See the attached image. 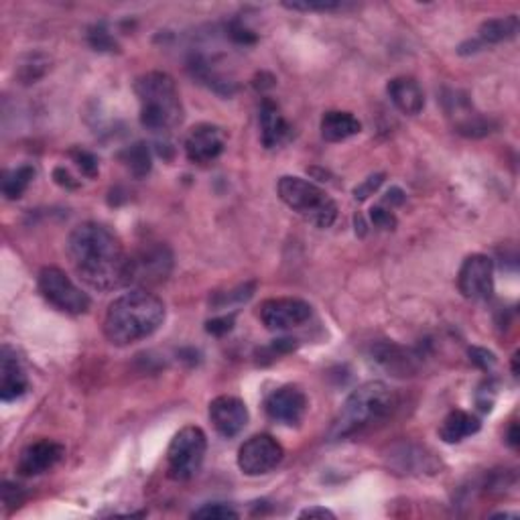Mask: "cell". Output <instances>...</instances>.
Here are the masks:
<instances>
[{
	"label": "cell",
	"mask_w": 520,
	"mask_h": 520,
	"mask_svg": "<svg viewBox=\"0 0 520 520\" xmlns=\"http://www.w3.org/2000/svg\"><path fill=\"white\" fill-rule=\"evenodd\" d=\"M64 445L53 442V439H39V442H33L23 449L19 460H16V472L25 475V478L41 475L56 468L64 460Z\"/></svg>",
	"instance_id": "4fadbf2b"
},
{
	"label": "cell",
	"mask_w": 520,
	"mask_h": 520,
	"mask_svg": "<svg viewBox=\"0 0 520 520\" xmlns=\"http://www.w3.org/2000/svg\"><path fill=\"white\" fill-rule=\"evenodd\" d=\"M191 516L193 518H206V520H224V518H238V513L228 505L216 502V505H206V506L198 508Z\"/></svg>",
	"instance_id": "d4e9b609"
},
{
	"label": "cell",
	"mask_w": 520,
	"mask_h": 520,
	"mask_svg": "<svg viewBox=\"0 0 520 520\" xmlns=\"http://www.w3.org/2000/svg\"><path fill=\"white\" fill-rule=\"evenodd\" d=\"M291 135V127L279 106L272 100H264L260 104V140L267 148H275L283 145Z\"/></svg>",
	"instance_id": "ac0fdd59"
},
{
	"label": "cell",
	"mask_w": 520,
	"mask_h": 520,
	"mask_svg": "<svg viewBox=\"0 0 520 520\" xmlns=\"http://www.w3.org/2000/svg\"><path fill=\"white\" fill-rule=\"evenodd\" d=\"M403 201H404V191L401 188H393L384 198V204H391V206H399L403 204Z\"/></svg>",
	"instance_id": "e575fe53"
},
{
	"label": "cell",
	"mask_w": 520,
	"mask_h": 520,
	"mask_svg": "<svg viewBox=\"0 0 520 520\" xmlns=\"http://www.w3.org/2000/svg\"><path fill=\"white\" fill-rule=\"evenodd\" d=\"M389 98L393 104L407 117H417V114L425 108V96H423L421 86L413 77H394L386 86Z\"/></svg>",
	"instance_id": "e0dca14e"
},
{
	"label": "cell",
	"mask_w": 520,
	"mask_h": 520,
	"mask_svg": "<svg viewBox=\"0 0 520 520\" xmlns=\"http://www.w3.org/2000/svg\"><path fill=\"white\" fill-rule=\"evenodd\" d=\"M140 104V125L151 132H171L183 120V106L173 77L163 72H148L135 84Z\"/></svg>",
	"instance_id": "3957f363"
},
{
	"label": "cell",
	"mask_w": 520,
	"mask_h": 520,
	"mask_svg": "<svg viewBox=\"0 0 520 520\" xmlns=\"http://www.w3.org/2000/svg\"><path fill=\"white\" fill-rule=\"evenodd\" d=\"M382 181H384V175H382V173L372 175V178H368L362 185H358V188L354 189V198H356L358 201H364L366 198L372 196V193H374L378 188H381Z\"/></svg>",
	"instance_id": "f1b7e54d"
},
{
	"label": "cell",
	"mask_w": 520,
	"mask_h": 520,
	"mask_svg": "<svg viewBox=\"0 0 520 520\" xmlns=\"http://www.w3.org/2000/svg\"><path fill=\"white\" fill-rule=\"evenodd\" d=\"M279 198L291 209L317 228H330L338 218V204L315 183L285 175L277 185Z\"/></svg>",
	"instance_id": "5b68a950"
},
{
	"label": "cell",
	"mask_w": 520,
	"mask_h": 520,
	"mask_svg": "<svg viewBox=\"0 0 520 520\" xmlns=\"http://www.w3.org/2000/svg\"><path fill=\"white\" fill-rule=\"evenodd\" d=\"M120 158L137 179H143L145 175L151 173L153 158H151V151H148V147L145 143L132 145L130 148H127V151L120 155Z\"/></svg>",
	"instance_id": "7402d4cb"
},
{
	"label": "cell",
	"mask_w": 520,
	"mask_h": 520,
	"mask_svg": "<svg viewBox=\"0 0 520 520\" xmlns=\"http://www.w3.org/2000/svg\"><path fill=\"white\" fill-rule=\"evenodd\" d=\"M3 498H5V505L8 510H13L21 505L25 500V495L21 486H16V484L11 482H5V488H3Z\"/></svg>",
	"instance_id": "4dcf8cb0"
},
{
	"label": "cell",
	"mask_w": 520,
	"mask_h": 520,
	"mask_svg": "<svg viewBox=\"0 0 520 520\" xmlns=\"http://www.w3.org/2000/svg\"><path fill=\"white\" fill-rule=\"evenodd\" d=\"M285 449L275 437L260 433L254 435L238 449V468L246 475H264L283 462Z\"/></svg>",
	"instance_id": "ba28073f"
},
{
	"label": "cell",
	"mask_w": 520,
	"mask_h": 520,
	"mask_svg": "<svg viewBox=\"0 0 520 520\" xmlns=\"http://www.w3.org/2000/svg\"><path fill=\"white\" fill-rule=\"evenodd\" d=\"M26 389H29V381H26L21 362L16 360L15 352L5 346L3 358H0V399L5 403L16 401L26 393Z\"/></svg>",
	"instance_id": "2e32d148"
},
{
	"label": "cell",
	"mask_w": 520,
	"mask_h": 520,
	"mask_svg": "<svg viewBox=\"0 0 520 520\" xmlns=\"http://www.w3.org/2000/svg\"><path fill=\"white\" fill-rule=\"evenodd\" d=\"M283 6L297 13H333L343 8L342 3H333V0H320V3H311V0H307V3H283Z\"/></svg>",
	"instance_id": "cb8c5ba5"
},
{
	"label": "cell",
	"mask_w": 520,
	"mask_h": 520,
	"mask_svg": "<svg viewBox=\"0 0 520 520\" xmlns=\"http://www.w3.org/2000/svg\"><path fill=\"white\" fill-rule=\"evenodd\" d=\"M165 303L145 289H135L114 299L104 317V336L114 346H130L161 328Z\"/></svg>",
	"instance_id": "7a4b0ae2"
},
{
	"label": "cell",
	"mask_w": 520,
	"mask_h": 520,
	"mask_svg": "<svg viewBox=\"0 0 520 520\" xmlns=\"http://www.w3.org/2000/svg\"><path fill=\"white\" fill-rule=\"evenodd\" d=\"M230 37H232L234 41H238V43H252L254 39H257L249 29H246V26L238 25V23H234V25L230 26Z\"/></svg>",
	"instance_id": "d6a6232c"
},
{
	"label": "cell",
	"mask_w": 520,
	"mask_h": 520,
	"mask_svg": "<svg viewBox=\"0 0 520 520\" xmlns=\"http://www.w3.org/2000/svg\"><path fill=\"white\" fill-rule=\"evenodd\" d=\"M56 179L59 185H64V188H77V183L72 181V175L66 169H56Z\"/></svg>",
	"instance_id": "d590c367"
},
{
	"label": "cell",
	"mask_w": 520,
	"mask_h": 520,
	"mask_svg": "<svg viewBox=\"0 0 520 520\" xmlns=\"http://www.w3.org/2000/svg\"><path fill=\"white\" fill-rule=\"evenodd\" d=\"M460 293L470 301H486L495 293V264L486 254H472L457 272Z\"/></svg>",
	"instance_id": "9c48e42d"
},
{
	"label": "cell",
	"mask_w": 520,
	"mask_h": 520,
	"mask_svg": "<svg viewBox=\"0 0 520 520\" xmlns=\"http://www.w3.org/2000/svg\"><path fill=\"white\" fill-rule=\"evenodd\" d=\"M508 439V445L510 447H518V439H520V435H518V425L516 423H513V425H510V429H508V435H506Z\"/></svg>",
	"instance_id": "8d00e7d4"
},
{
	"label": "cell",
	"mask_w": 520,
	"mask_h": 520,
	"mask_svg": "<svg viewBox=\"0 0 520 520\" xmlns=\"http://www.w3.org/2000/svg\"><path fill=\"white\" fill-rule=\"evenodd\" d=\"M311 317V305L303 299L277 297L260 305V320L270 331H287L299 328Z\"/></svg>",
	"instance_id": "30bf717a"
},
{
	"label": "cell",
	"mask_w": 520,
	"mask_h": 520,
	"mask_svg": "<svg viewBox=\"0 0 520 520\" xmlns=\"http://www.w3.org/2000/svg\"><path fill=\"white\" fill-rule=\"evenodd\" d=\"M39 291L43 299L61 313L82 315L90 310V297L57 267H46L39 272Z\"/></svg>",
	"instance_id": "52a82bcc"
},
{
	"label": "cell",
	"mask_w": 520,
	"mask_h": 520,
	"mask_svg": "<svg viewBox=\"0 0 520 520\" xmlns=\"http://www.w3.org/2000/svg\"><path fill=\"white\" fill-rule=\"evenodd\" d=\"M208 437L199 427H183L167 449V475L175 482H188L204 465Z\"/></svg>",
	"instance_id": "8992f818"
},
{
	"label": "cell",
	"mask_w": 520,
	"mask_h": 520,
	"mask_svg": "<svg viewBox=\"0 0 520 520\" xmlns=\"http://www.w3.org/2000/svg\"><path fill=\"white\" fill-rule=\"evenodd\" d=\"M518 33V16H502V19H490L486 23H482L480 26V43L482 46H496V43L508 41L516 37Z\"/></svg>",
	"instance_id": "44dd1931"
},
{
	"label": "cell",
	"mask_w": 520,
	"mask_h": 520,
	"mask_svg": "<svg viewBox=\"0 0 520 520\" xmlns=\"http://www.w3.org/2000/svg\"><path fill=\"white\" fill-rule=\"evenodd\" d=\"M470 360H472V364H475L482 370H490L496 364V356L484 348H470Z\"/></svg>",
	"instance_id": "f546056e"
},
{
	"label": "cell",
	"mask_w": 520,
	"mask_h": 520,
	"mask_svg": "<svg viewBox=\"0 0 520 520\" xmlns=\"http://www.w3.org/2000/svg\"><path fill=\"white\" fill-rule=\"evenodd\" d=\"M320 128H321V137L328 140V143H342V140L360 135L362 122H360L352 112L331 110L323 114Z\"/></svg>",
	"instance_id": "d6986e66"
},
{
	"label": "cell",
	"mask_w": 520,
	"mask_h": 520,
	"mask_svg": "<svg viewBox=\"0 0 520 520\" xmlns=\"http://www.w3.org/2000/svg\"><path fill=\"white\" fill-rule=\"evenodd\" d=\"M35 178V169L31 165H21L16 169L5 173L3 179V193L8 199H19L29 188Z\"/></svg>",
	"instance_id": "603a6c76"
},
{
	"label": "cell",
	"mask_w": 520,
	"mask_h": 520,
	"mask_svg": "<svg viewBox=\"0 0 520 520\" xmlns=\"http://www.w3.org/2000/svg\"><path fill=\"white\" fill-rule=\"evenodd\" d=\"M209 421L219 435L232 439L240 435L249 423V409L236 396H218L209 403Z\"/></svg>",
	"instance_id": "9a60e30c"
},
{
	"label": "cell",
	"mask_w": 520,
	"mask_h": 520,
	"mask_svg": "<svg viewBox=\"0 0 520 520\" xmlns=\"http://www.w3.org/2000/svg\"><path fill=\"white\" fill-rule=\"evenodd\" d=\"M480 427H482L480 419L474 417L472 413L452 411L444 419L442 427H439V437H442L445 444H462L464 439L478 433Z\"/></svg>",
	"instance_id": "ffe728a7"
},
{
	"label": "cell",
	"mask_w": 520,
	"mask_h": 520,
	"mask_svg": "<svg viewBox=\"0 0 520 520\" xmlns=\"http://www.w3.org/2000/svg\"><path fill=\"white\" fill-rule=\"evenodd\" d=\"M72 157L76 165L82 169L84 175H87V178H96V175H98V158H96L92 153L77 148V151H72Z\"/></svg>",
	"instance_id": "484cf974"
},
{
	"label": "cell",
	"mask_w": 520,
	"mask_h": 520,
	"mask_svg": "<svg viewBox=\"0 0 520 520\" xmlns=\"http://www.w3.org/2000/svg\"><path fill=\"white\" fill-rule=\"evenodd\" d=\"M224 130L216 125H198L185 138V155L191 163L208 165L224 153Z\"/></svg>",
	"instance_id": "5bb4252c"
},
{
	"label": "cell",
	"mask_w": 520,
	"mask_h": 520,
	"mask_svg": "<svg viewBox=\"0 0 520 520\" xmlns=\"http://www.w3.org/2000/svg\"><path fill=\"white\" fill-rule=\"evenodd\" d=\"M173 267V254L163 244L148 246L137 257H130V283H158Z\"/></svg>",
	"instance_id": "7c38bea8"
},
{
	"label": "cell",
	"mask_w": 520,
	"mask_h": 520,
	"mask_svg": "<svg viewBox=\"0 0 520 520\" xmlns=\"http://www.w3.org/2000/svg\"><path fill=\"white\" fill-rule=\"evenodd\" d=\"M299 518H336V515L331 513L328 508H321V506H311V508H305Z\"/></svg>",
	"instance_id": "836d02e7"
},
{
	"label": "cell",
	"mask_w": 520,
	"mask_h": 520,
	"mask_svg": "<svg viewBox=\"0 0 520 520\" xmlns=\"http://www.w3.org/2000/svg\"><path fill=\"white\" fill-rule=\"evenodd\" d=\"M67 257L76 275L96 291H114L130 285V254L108 228L86 222L67 238Z\"/></svg>",
	"instance_id": "6da1fadb"
},
{
	"label": "cell",
	"mask_w": 520,
	"mask_h": 520,
	"mask_svg": "<svg viewBox=\"0 0 520 520\" xmlns=\"http://www.w3.org/2000/svg\"><path fill=\"white\" fill-rule=\"evenodd\" d=\"M370 219L376 228H382V230H394L396 228V218L391 209H386L384 206H374L370 209Z\"/></svg>",
	"instance_id": "4316f807"
},
{
	"label": "cell",
	"mask_w": 520,
	"mask_h": 520,
	"mask_svg": "<svg viewBox=\"0 0 520 520\" xmlns=\"http://www.w3.org/2000/svg\"><path fill=\"white\" fill-rule=\"evenodd\" d=\"M264 411H267V415L272 421L283 423V425L289 427L299 425L307 413V396L301 389H297L293 384L280 386V389L272 391L267 396Z\"/></svg>",
	"instance_id": "8fae6325"
},
{
	"label": "cell",
	"mask_w": 520,
	"mask_h": 520,
	"mask_svg": "<svg viewBox=\"0 0 520 520\" xmlns=\"http://www.w3.org/2000/svg\"><path fill=\"white\" fill-rule=\"evenodd\" d=\"M393 404V393L384 382L374 381L362 384L343 403L342 411L331 425L330 437L336 442V439H346L360 433V431H364L366 427L374 425V423L382 421L389 415Z\"/></svg>",
	"instance_id": "277c9868"
},
{
	"label": "cell",
	"mask_w": 520,
	"mask_h": 520,
	"mask_svg": "<svg viewBox=\"0 0 520 520\" xmlns=\"http://www.w3.org/2000/svg\"><path fill=\"white\" fill-rule=\"evenodd\" d=\"M234 328V315L230 317H216V320L208 321V331L214 333V336H222V333H228Z\"/></svg>",
	"instance_id": "1f68e13d"
},
{
	"label": "cell",
	"mask_w": 520,
	"mask_h": 520,
	"mask_svg": "<svg viewBox=\"0 0 520 520\" xmlns=\"http://www.w3.org/2000/svg\"><path fill=\"white\" fill-rule=\"evenodd\" d=\"M90 46L98 51H114L117 49V41H114L104 26H96L90 31Z\"/></svg>",
	"instance_id": "83f0119b"
}]
</instances>
